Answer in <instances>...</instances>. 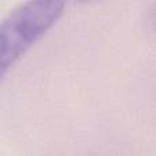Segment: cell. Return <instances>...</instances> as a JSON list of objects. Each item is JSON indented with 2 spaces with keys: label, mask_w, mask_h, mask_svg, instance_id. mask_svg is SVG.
<instances>
[{
  "label": "cell",
  "mask_w": 156,
  "mask_h": 156,
  "mask_svg": "<svg viewBox=\"0 0 156 156\" xmlns=\"http://www.w3.org/2000/svg\"><path fill=\"white\" fill-rule=\"evenodd\" d=\"M65 12V3L30 0L21 3L0 21V83L25 52Z\"/></svg>",
  "instance_id": "cell-1"
}]
</instances>
